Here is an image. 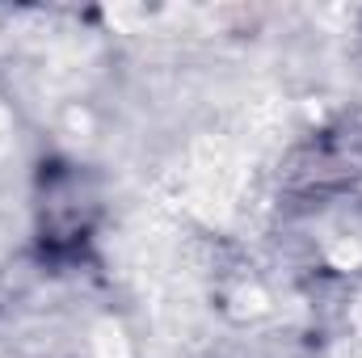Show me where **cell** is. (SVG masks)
<instances>
[{
    "mask_svg": "<svg viewBox=\"0 0 362 358\" xmlns=\"http://www.w3.org/2000/svg\"><path fill=\"white\" fill-rule=\"evenodd\" d=\"M236 312H266V295L262 291H245L240 304H236Z\"/></svg>",
    "mask_w": 362,
    "mask_h": 358,
    "instance_id": "4",
    "label": "cell"
},
{
    "mask_svg": "<svg viewBox=\"0 0 362 358\" xmlns=\"http://www.w3.org/2000/svg\"><path fill=\"white\" fill-rule=\"evenodd\" d=\"M236 190H240V156L223 139H202L189 161V207L202 219L223 224L232 215Z\"/></svg>",
    "mask_w": 362,
    "mask_h": 358,
    "instance_id": "1",
    "label": "cell"
},
{
    "mask_svg": "<svg viewBox=\"0 0 362 358\" xmlns=\"http://www.w3.org/2000/svg\"><path fill=\"white\" fill-rule=\"evenodd\" d=\"M93 350H97V358H131V346L114 321H101L93 329Z\"/></svg>",
    "mask_w": 362,
    "mask_h": 358,
    "instance_id": "2",
    "label": "cell"
},
{
    "mask_svg": "<svg viewBox=\"0 0 362 358\" xmlns=\"http://www.w3.org/2000/svg\"><path fill=\"white\" fill-rule=\"evenodd\" d=\"M329 258H333V262H337L341 270H350V266H358V262H362V249H358V245H350V241H346V245H337V249H333Z\"/></svg>",
    "mask_w": 362,
    "mask_h": 358,
    "instance_id": "3",
    "label": "cell"
}]
</instances>
